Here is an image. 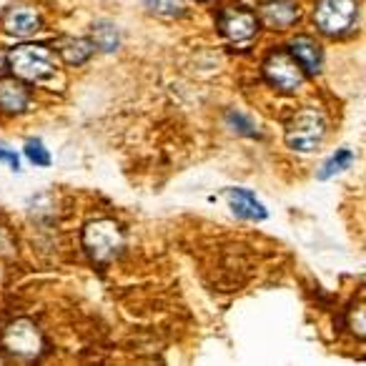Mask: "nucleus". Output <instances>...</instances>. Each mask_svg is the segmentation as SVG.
Returning <instances> with one entry per match:
<instances>
[{
  "label": "nucleus",
  "mask_w": 366,
  "mask_h": 366,
  "mask_svg": "<svg viewBox=\"0 0 366 366\" xmlns=\"http://www.w3.org/2000/svg\"><path fill=\"white\" fill-rule=\"evenodd\" d=\"M226 199L231 204V211H234L239 219H251V221H264L269 216L266 206L256 199V194L246 189H229L226 191Z\"/></svg>",
  "instance_id": "nucleus-12"
},
{
  "label": "nucleus",
  "mask_w": 366,
  "mask_h": 366,
  "mask_svg": "<svg viewBox=\"0 0 366 366\" xmlns=\"http://www.w3.org/2000/svg\"><path fill=\"white\" fill-rule=\"evenodd\" d=\"M83 246L96 264H111L126 249V234L113 219L88 221L83 229Z\"/></svg>",
  "instance_id": "nucleus-1"
},
{
  "label": "nucleus",
  "mask_w": 366,
  "mask_h": 366,
  "mask_svg": "<svg viewBox=\"0 0 366 366\" xmlns=\"http://www.w3.org/2000/svg\"><path fill=\"white\" fill-rule=\"evenodd\" d=\"M326 131H329V123L324 113L316 108H304L286 123L284 141L294 153H314L326 141Z\"/></svg>",
  "instance_id": "nucleus-2"
},
{
  "label": "nucleus",
  "mask_w": 366,
  "mask_h": 366,
  "mask_svg": "<svg viewBox=\"0 0 366 366\" xmlns=\"http://www.w3.org/2000/svg\"><path fill=\"white\" fill-rule=\"evenodd\" d=\"M31 106V91L21 78H6L0 81V113L6 116H21Z\"/></svg>",
  "instance_id": "nucleus-11"
},
{
  "label": "nucleus",
  "mask_w": 366,
  "mask_h": 366,
  "mask_svg": "<svg viewBox=\"0 0 366 366\" xmlns=\"http://www.w3.org/2000/svg\"><path fill=\"white\" fill-rule=\"evenodd\" d=\"M8 68L23 83H41L56 73L53 53L41 43H23L8 53Z\"/></svg>",
  "instance_id": "nucleus-3"
},
{
  "label": "nucleus",
  "mask_w": 366,
  "mask_h": 366,
  "mask_svg": "<svg viewBox=\"0 0 366 366\" xmlns=\"http://www.w3.org/2000/svg\"><path fill=\"white\" fill-rule=\"evenodd\" d=\"M23 153H26L28 161L36 163V166H51V153H48V148L43 146L38 138H31V141H26V148H23Z\"/></svg>",
  "instance_id": "nucleus-17"
},
{
  "label": "nucleus",
  "mask_w": 366,
  "mask_h": 366,
  "mask_svg": "<svg viewBox=\"0 0 366 366\" xmlns=\"http://www.w3.org/2000/svg\"><path fill=\"white\" fill-rule=\"evenodd\" d=\"M0 28L11 38H31L43 28V18H41V13H38V8L18 3V6L8 8V11L0 16Z\"/></svg>",
  "instance_id": "nucleus-8"
},
{
  "label": "nucleus",
  "mask_w": 366,
  "mask_h": 366,
  "mask_svg": "<svg viewBox=\"0 0 366 366\" xmlns=\"http://www.w3.org/2000/svg\"><path fill=\"white\" fill-rule=\"evenodd\" d=\"M356 0H319L314 8V23L326 36H344L356 23Z\"/></svg>",
  "instance_id": "nucleus-4"
},
{
  "label": "nucleus",
  "mask_w": 366,
  "mask_h": 366,
  "mask_svg": "<svg viewBox=\"0 0 366 366\" xmlns=\"http://www.w3.org/2000/svg\"><path fill=\"white\" fill-rule=\"evenodd\" d=\"M219 33L234 48L251 46L256 41V36H259V18L249 8H226L219 16Z\"/></svg>",
  "instance_id": "nucleus-5"
},
{
  "label": "nucleus",
  "mask_w": 366,
  "mask_h": 366,
  "mask_svg": "<svg viewBox=\"0 0 366 366\" xmlns=\"http://www.w3.org/2000/svg\"><path fill=\"white\" fill-rule=\"evenodd\" d=\"M146 8L158 18H183L189 16V3L186 0H143Z\"/></svg>",
  "instance_id": "nucleus-15"
},
{
  "label": "nucleus",
  "mask_w": 366,
  "mask_h": 366,
  "mask_svg": "<svg viewBox=\"0 0 366 366\" xmlns=\"http://www.w3.org/2000/svg\"><path fill=\"white\" fill-rule=\"evenodd\" d=\"M0 163H8L11 171H18V168H21V163H18V153L11 151L8 146H0Z\"/></svg>",
  "instance_id": "nucleus-19"
},
{
  "label": "nucleus",
  "mask_w": 366,
  "mask_h": 366,
  "mask_svg": "<svg viewBox=\"0 0 366 366\" xmlns=\"http://www.w3.org/2000/svg\"><path fill=\"white\" fill-rule=\"evenodd\" d=\"M3 344L11 351V356L21 361H33L43 354V334L38 331V326L28 319H18L13 324H8V329L3 331Z\"/></svg>",
  "instance_id": "nucleus-6"
},
{
  "label": "nucleus",
  "mask_w": 366,
  "mask_h": 366,
  "mask_svg": "<svg viewBox=\"0 0 366 366\" xmlns=\"http://www.w3.org/2000/svg\"><path fill=\"white\" fill-rule=\"evenodd\" d=\"M289 53L299 68L309 76H319L321 68H324V51L321 46L309 36H296L289 41Z\"/></svg>",
  "instance_id": "nucleus-9"
},
{
  "label": "nucleus",
  "mask_w": 366,
  "mask_h": 366,
  "mask_svg": "<svg viewBox=\"0 0 366 366\" xmlns=\"http://www.w3.org/2000/svg\"><path fill=\"white\" fill-rule=\"evenodd\" d=\"M354 163V153L349 151V148H339V151L334 153V156L329 158V161L324 163V166L319 168V178L324 181V178H331L336 176V173L346 171V168Z\"/></svg>",
  "instance_id": "nucleus-16"
},
{
  "label": "nucleus",
  "mask_w": 366,
  "mask_h": 366,
  "mask_svg": "<svg viewBox=\"0 0 366 366\" xmlns=\"http://www.w3.org/2000/svg\"><path fill=\"white\" fill-rule=\"evenodd\" d=\"M229 126H234L236 133H241V136H254V123H251V118H246L244 113H231Z\"/></svg>",
  "instance_id": "nucleus-18"
},
{
  "label": "nucleus",
  "mask_w": 366,
  "mask_h": 366,
  "mask_svg": "<svg viewBox=\"0 0 366 366\" xmlns=\"http://www.w3.org/2000/svg\"><path fill=\"white\" fill-rule=\"evenodd\" d=\"M91 53H93V43L86 41V38H63L61 41V56L71 66L86 63L91 58Z\"/></svg>",
  "instance_id": "nucleus-14"
},
{
  "label": "nucleus",
  "mask_w": 366,
  "mask_h": 366,
  "mask_svg": "<svg viewBox=\"0 0 366 366\" xmlns=\"http://www.w3.org/2000/svg\"><path fill=\"white\" fill-rule=\"evenodd\" d=\"M199 3H211V0H199Z\"/></svg>",
  "instance_id": "nucleus-21"
},
{
  "label": "nucleus",
  "mask_w": 366,
  "mask_h": 366,
  "mask_svg": "<svg viewBox=\"0 0 366 366\" xmlns=\"http://www.w3.org/2000/svg\"><path fill=\"white\" fill-rule=\"evenodd\" d=\"M261 18L266 21V26L286 31L301 21V8L294 0H261Z\"/></svg>",
  "instance_id": "nucleus-10"
},
{
  "label": "nucleus",
  "mask_w": 366,
  "mask_h": 366,
  "mask_svg": "<svg viewBox=\"0 0 366 366\" xmlns=\"http://www.w3.org/2000/svg\"><path fill=\"white\" fill-rule=\"evenodd\" d=\"M264 78L276 91L291 93L304 83V71L286 51H271L264 61Z\"/></svg>",
  "instance_id": "nucleus-7"
},
{
  "label": "nucleus",
  "mask_w": 366,
  "mask_h": 366,
  "mask_svg": "<svg viewBox=\"0 0 366 366\" xmlns=\"http://www.w3.org/2000/svg\"><path fill=\"white\" fill-rule=\"evenodd\" d=\"M6 68H8V56L3 53V48H0V73H6Z\"/></svg>",
  "instance_id": "nucleus-20"
},
{
  "label": "nucleus",
  "mask_w": 366,
  "mask_h": 366,
  "mask_svg": "<svg viewBox=\"0 0 366 366\" xmlns=\"http://www.w3.org/2000/svg\"><path fill=\"white\" fill-rule=\"evenodd\" d=\"M91 38L93 48H98L103 53H113L121 46V33H118V28L111 21H98L91 31Z\"/></svg>",
  "instance_id": "nucleus-13"
}]
</instances>
